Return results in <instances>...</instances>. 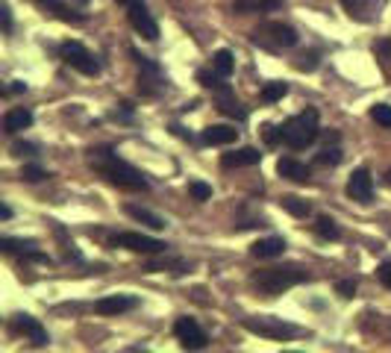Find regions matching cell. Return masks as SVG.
Listing matches in <instances>:
<instances>
[{"label":"cell","instance_id":"obj_1","mask_svg":"<svg viewBox=\"0 0 391 353\" xmlns=\"http://www.w3.org/2000/svg\"><path fill=\"white\" fill-rule=\"evenodd\" d=\"M88 165L101 174L106 183L118 185V188H127V192H148L151 183L144 180V174L138 168H133L130 162H124L115 150L109 148H94L88 150Z\"/></svg>","mask_w":391,"mask_h":353},{"label":"cell","instance_id":"obj_2","mask_svg":"<svg viewBox=\"0 0 391 353\" xmlns=\"http://www.w3.org/2000/svg\"><path fill=\"white\" fill-rule=\"evenodd\" d=\"M309 280V271L298 262H288V265H271V268H262L250 277V286L265 295V297H277L291 286H300V282Z\"/></svg>","mask_w":391,"mask_h":353},{"label":"cell","instance_id":"obj_3","mask_svg":"<svg viewBox=\"0 0 391 353\" xmlns=\"http://www.w3.org/2000/svg\"><path fill=\"white\" fill-rule=\"evenodd\" d=\"M318 112L315 109H306L295 118H288V121L283 124V141L291 148V150H306L312 141L318 138Z\"/></svg>","mask_w":391,"mask_h":353},{"label":"cell","instance_id":"obj_4","mask_svg":"<svg viewBox=\"0 0 391 353\" xmlns=\"http://www.w3.org/2000/svg\"><path fill=\"white\" fill-rule=\"evenodd\" d=\"M59 53H62V59H65L71 68H77L80 74H86V77H97V74H101V62H97L94 53L86 51L80 41H65V44L59 47Z\"/></svg>","mask_w":391,"mask_h":353},{"label":"cell","instance_id":"obj_5","mask_svg":"<svg viewBox=\"0 0 391 353\" xmlns=\"http://www.w3.org/2000/svg\"><path fill=\"white\" fill-rule=\"evenodd\" d=\"M244 327L250 329V333L262 336V339H274V342H285L298 333L291 324H283L280 318H244Z\"/></svg>","mask_w":391,"mask_h":353},{"label":"cell","instance_id":"obj_6","mask_svg":"<svg viewBox=\"0 0 391 353\" xmlns=\"http://www.w3.org/2000/svg\"><path fill=\"white\" fill-rule=\"evenodd\" d=\"M115 247H124V250H133V253H165L168 245L153 239V235H141V232H118L115 235Z\"/></svg>","mask_w":391,"mask_h":353},{"label":"cell","instance_id":"obj_7","mask_svg":"<svg viewBox=\"0 0 391 353\" xmlns=\"http://www.w3.org/2000/svg\"><path fill=\"white\" fill-rule=\"evenodd\" d=\"M174 336H177L180 344L188 347V350H203V347L209 344L206 333H203L200 324L194 321V318H177V324H174Z\"/></svg>","mask_w":391,"mask_h":353},{"label":"cell","instance_id":"obj_8","mask_svg":"<svg viewBox=\"0 0 391 353\" xmlns=\"http://www.w3.org/2000/svg\"><path fill=\"white\" fill-rule=\"evenodd\" d=\"M127 18H130V27H133L138 36H144L148 41H156V39H159V24H156V18L151 15V9L144 6V4H133L130 12H127Z\"/></svg>","mask_w":391,"mask_h":353},{"label":"cell","instance_id":"obj_9","mask_svg":"<svg viewBox=\"0 0 391 353\" xmlns=\"http://www.w3.org/2000/svg\"><path fill=\"white\" fill-rule=\"evenodd\" d=\"M347 195H350L353 200H359V203H371V198H374V177H371L368 168H356V171L350 174V180H347Z\"/></svg>","mask_w":391,"mask_h":353},{"label":"cell","instance_id":"obj_10","mask_svg":"<svg viewBox=\"0 0 391 353\" xmlns=\"http://www.w3.org/2000/svg\"><path fill=\"white\" fill-rule=\"evenodd\" d=\"M253 36H268L274 41V47H295L298 44V33L288 27V24H277V21H268L253 33Z\"/></svg>","mask_w":391,"mask_h":353},{"label":"cell","instance_id":"obj_11","mask_svg":"<svg viewBox=\"0 0 391 353\" xmlns=\"http://www.w3.org/2000/svg\"><path fill=\"white\" fill-rule=\"evenodd\" d=\"M138 306V297L133 295H112V297H101L94 303V312L97 315H121V312H130Z\"/></svg>","mask_w":391,"mask_h":353},{"label":"cell","instance_id":"obj_12","mask_svg":"<svg viewBox=\"0 0 391 353\" xmlns=\"http://www.w3.org/2000/svg\"><path fill=\"white\" fill-rule=\"evenodd\" d=\"M15 329L21 336H27L36 347H44L47 344V329L33 318V315H15Z\"/></svg>","mask_w":391,"mask_h":353},{"label":"cell","instance_id":"obj_13","mask_svg":"<svg viewBox=\"0 0 391 353\" xmlns=\"http://www.w3.org/2000/svg\"><path fill=\"white\" fill-rule=\"evenodd\" d=\"M36 6L44 9V12H51L54 18L65 21V24H83V21H86V15L74 12V9H71V6L65 4V0H36Z\"/></svg>","mask_w":391,"mask_h":353},{"label":"cell","instance_id":"obj_14","mask_svg":"<svg viewBox=\"0 0 391 353\" xmlns=\"http://www.w3.org/2000/svg\"><path fill=\"white\" fill-rule=\"evenodd\" d=\"M203 145H212V148H218V145H233V141L238 138V130L233 127V124H212V127H206L203 130Z\"/></svg>","mask_w":391,"mask_h":353},{"label":"cell","instance_id":"obj_15","mask_svg":"<svg viewBox=\"0 0 391 353\" xmlns=\"http://www.w3.org/2000/svg\"><path fill=\"white\" fill-rule=\"evenodd\" d=\"M256 162H262V153L256 148H238V150L221 156L224 168H248V165H256Z\"/></svg>","mask_w":391,"mask_h":353},{"label":"cell","instance_id":"obj_16","mask_svg":"<svg viewBox=\"0 0 391 353\" xmlns=\"http://www.w3.org/2000/svg\"><path fill=\"white\" fill-rule=\"evenodd\" d=\"M277 174L285 177V180H291V183H309V177H312V171L306 168L303 162H298V159H280L277 162Z\"/></svg>","mask_w":391,"mask_h":353},{"label":"cell","instance_id":"obj_17","mask_svg":"<svg viewBox=\"0 0 391 353\" xmlns=\"http://www.w3.org/2000/svg\"><path fill=\"white\" fill-rule=\"evenodd\" d=\"M30 124H33V112L24 109V106H15V109H9V112L4 115V130H6L9 135H15V133H21V130H27Z\"/></svg>","mask_w":391,"mask_h":353},{"label":"cell","instance_id":"obj_18","mask_svg":"<svg viewBox=\"0 0 391 353\" xmlns=\"http://www.w3.org/2000/svg\"><path fill=\"white\" fill-rule=\"evenodd\" d=\"M283 250H285V239H280V235H268V239H259L250 247L256 259H274V256H283Z\"/></svg>","mask_w":391,"mask_h":353},{"label":"cell","instance_id":"obj_19","mask_svg":"<svg viewBox=\"0 0 391 353\" xmlns=\"http://www.w3.org/2000/svg\"><path fill=\"white\" fill-rule=\"evenodd\" d=\"M124 212L130 218H136L138 224H148L151 230H165V218H159L156 212H151V209H144V206H136V203H127L124 206Z\"/></svg>","mask_w":391,"mask_h":353},{"label":"cell","instance_id":"obj_20","mask_svg":"<svg viewBox=\"0 0 391 353\" xmlns=\"http://www.w3.org/2000/svg\"><path fill=\"white\" fill-rule=\"evenodd\" d=\"M218 109H221L224 115H230V118H238V121L248 118V112H244L241 103L233 98V91H221V94H218Z\"/></svg>","mask_w":391,"mask_h":353},{"label":"cell","instance_id":"obj_21","mask_svg":"<svg viewBox=\"0 0 391 353\" xmlns=\"http://www.w3.org/2000/svg\"><path fill=\"white\" fill-rule=\"evenodd\" d=\"M280 206L288 212V215H295V218H306L309 212H312V206H309L303 198H295V195H285V198L280 200Z\"/></svg>","mask_w":391,"mask_h":353},{"label":"cell","instance_id":"obj_22","mask_svg":"<svg viewBox=\"0 0 391 353\" xmlns=\"http://www.w3.org/2000/svg\"><path fill=\"white\" fill-rule=\"evenodd\" d=\"M212 68H215L221 77H230L233 71H235V56H233L230 51H218V53L212 56Z\"/></svg>","mask_w":391,"mask_h":353},{"label":"cell","instance_id":"obj_23","mask_svg":"<svg viewBox=\"0 0 391 353\" xmlns=\"http://www.w3.org/2000/svg\"><path fill=\"white\" fill-rule=\"evenodd\" d=\"M315 232L321 235V239H327V242H335L338 235H341V230H338V224L332 221V218H327V215H321L315 221Z\"/></svg>","mask_w":391,"mask_h":353},{"label":"cell","instance_id":"obj_24","mask_svg":"<svg viewBox=\"0 0 391 353\" xmlns=\"http://www.w3.org/2000/svg\"><path fill=\"white\" fill-rule=\"evenodd\" d=\"M198 80H200L206 88L218 91V94H221V91H230V86L224 83L227 77H221V74H218V71H215V74H209V71H198Z\"/></svg>","mask_w":391,"mask_h":353},{"label":"cell","instance_id":"obj_25","mask_svg":"<svg viewBox=\"0 0 391 353\" xmlns=\"http://www.w3.org/2000/svg\"><path fill=\"white\" fill-rule=\"evenodd\" d=\"M288 94V86L285 83H268L265 88H262V101L265 103H277V101H283Z\"/></svg>","mask_w":391,"mask_h":353},{"label":"cell","instance_id":"obj_26","mask_svg":"<svg viewBox=\"0 0 391 353\" xmlns=\"http://www.w3.org/2000/svg\"><path fill=\"white\" fill-rule=\"evenodd\" d=\"M4 253H36V242H18V239H0Z\"/></svg>","mask_w":391,"mask_h":353},{"label":"cell","instance_id":"obj_27","mask_svg":"<svg viewBox=\"0 0 391 353\" xmlns=\"http://www.w3.org/2000/svg\"><path fill=\"white\" fill-rule=\"evenodd\" d=\"M371 4H374V0H341V6H345L353 18H359V21H368V15H365V12H368Z\"/></svg>","mask_w":391,"mask_h":353},{"label":"cell","instance_id":"obj_28","mask_svg":"<svg viewBox=\"0 0 391 353\" xmlns=\"http://www.w3.org/2000/svg\"><path fill=\"white\" fill-rule=\"evenodd\" d=\"M315 162H318V165H324V168H327V165L332 168V165H338V162H341V148H338V145H332V148L327 145L321 153L315 156Z\"/></svg>","mask_w":391,"mask_h":353},{"label":"cell","instance_id":"obj_29","mask_svg":"<svg viewBox=\"0 0 391 353\" xmlns=\"http://www.w3.org/2000/svg\"><path fill=\"white\" fill-rule=\"evenodd\" d=\"M188 195H191L194 200H200V203H203V200L212 198V185L203 183V180H191V183H188Z\"/></svg>","mask_w":391,"mask_h":353},{"label":"cell","instance_id":"obj_30","mask_svg":"<svg viewBox=\"0 0 391 353\" xmlns=\"http://www.w3.org/2000/svg\"><path fill=\"white\" fill-rule=\"evenodd\" d=\"M283 4V0H250V4H235V9L238 12H262V9H277Z\"/></svg>","mask_w":391,"mask_h":353},{"label":"cell","instance_id":"obj_31","mask_svg":"<svg viewBox=\"0 0 391 353\" xmlns=\"http://www.w3.org/2000/svg\"><path fill=\"white\" fill-rule=\"evenodd\" d=\"M371 118H374L380 127H388V130H391V106H388V103H377V106L371 109Z\"/></svg>","mask_w":391,"mask_h":353},{"label":"cell","instance_id":"obj_32","mask_svg":"<svg viewBox=\"0 0 391 353\" xmlns=\"http://www.w3.org/2000/svg\"><path fill=\"white\" fill-rule=\"evenodd\" d=\"M44 177H51L44 168H39V165H24L21 168V180H27V183H41Z\"/></svg>","mask_w":391,"mask_h":353},{"label":"cell","instance_id":"obj_33","mask_svg":"<svg viewBox=\"0 0 391 353\" xmlns=\"http://www.w3.org/2000/svg\"><path fill=\"white\" fill-rule=\"evenodd\" d=\"M36 145H30V141H15V145H12V153L15 156H36Z\"/></svg>","mask_w":391,"mask_h":353},{"label":"cell","instance_id":"obj_34","mask_svg":"<svg viewBox=\"0 0 391 353\" xmlns=\"http://www.w3.org/2000/svg\"><path fill=\"white\" fill-rule=\"evenodd\" d=\"M265 141H268V145H277V141H283V127L265 124Z\"/></svg>","mask_w":391,"mask_h":353},{"label":"cell","instance_id":"obj_35","mask_svg":"<svg viewBox=\"0 0 391 353\" xmlns=\"http://www.w3.org/2000/svg\"><path fill=\"white\" fill-rule=\"evenodd\" d=\"M335 292H338L341 297H353V295H356V282H353V280H341L338 286H335Z\"/></svg>","mask_w":391,"mask_h":353},{"label":"cell","instance_id":"obj_36","mask_svg":"<svg viewBox=\"0 0 391 353\" xmlns=\"http://www.w3.org/2000/svg\"><path fill=\"white\" fill-rule=\"evenodd\" d=\"M377 277H380V282H382L385 289H391V259H388V262H382V265L377 268Z\"/></svg>","mask_w":391,"mask_h":353},{"label":"cell","instance_id":"obj_37","mask_svg":"<svg viewBox=\"0 0 391 353\" xmlns=\"http://www.w3.org/2000/svg\"><path fill=\"white\" fill-rule=\"evenodd\" d=\"M300 59H303V62H298L300 71H315V68H318V56H315V53H306V56H300Z\"/></svg>","mask_w":391,"mask_h":353},{"label":"cell","instance_id":"obj_38","mask_svg":"<svg viewBox=\"0 0 391 353\" xmlns=\"http://www.w3.org/2000/svg\"><path fill=\"white\" fill-rule=\"evenodd\" d=\"M0 18H4V33H9V30H12V12H9L6 4L0 6Z\"/></svg>","mask_w":391,"mask_h":353},{"label":"cell","instance_id":"obj_39","mask_svg":"<svg viewBox=\"0 0 391 353\" xmlns=\"http://www.w3.org/2000/svg\"><path fill=\"white\" fill-rule=\"evenodd\" d=\"M21 91H27V83H21V80H15L12 86H6V94H21Z\"/></svg>","mask_w":391,"mask_h":353},{"label":"cell","instance_id":"obj_40","mask_svg":"<svg viewBox=\"0 0 391 353\" xmlns=\"http://www.w3.org/2000/svg\"><path fill=\"white\" fill-rule=\"evenodd\" d=\"M171 130H174V135H180V138H188V141H191V135H188V133H186L183 127H177V124H174V127H171Z\"/></svg>","mask_w":391,"mask_h":353},{"label":"cell","instance_id":"obj_41","mask_svg":"<svg viewBox=\"0 0 391 353\" xmlns=\"http://www.w3.org/2000/svg\"><path fill=\"white\" fill-rule=\"evenodd\" d=\"M0 218H4V221L12 218V209H9V206H0Z\"/></svg>","mask_w":391,"mask_h":353},{"label":"cell","instance_id":"obj_42","mask_svg":"<svg viewBox=\"0 0 391 353\" xmlns=\"http://www.w3.org/2000/svg\"><path fill=\"white\" fill-rule=\"evenodd\" d=\"M118 4H124V6H133V4H138V0H118Z\"/></svg>","mask_w":391,"mask_h":353},{"label":"cell","instance_id":"obj_43","mask_svg":"<svg viewBox=\"0 0 391 353\" xmlns=\"http://www.w3.org/2000/svg\"><path fill=\"white\" fill-rule=\"evenodd\" d=\"M385 183H388V185H391V171H388V174H385Z\"/></svg>","mask_w":391,"mask_h":353},{"label":"cell","instance_id":"obj_44","mask_svg":"<svg viewBox=\"0 0 391 353\" xmlns=\"http://www.w3.org/2000/svg\"><path fill=\"white\" fill-rule=\"evenodd\" d=\"M80 4H88V0H80Z\"/></svg>","mask_w":391,"mask_h":353}]
</instances>
